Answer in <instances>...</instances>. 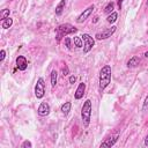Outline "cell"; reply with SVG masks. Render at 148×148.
Returning <instances> with one entry per match:
<instances>
[{"label":"cell","instance_id":"17","mask_svg":"<svg viewBox=\"0 0 148 148\" xmlns=\"http://www.w3.org/2000/svg\"><path fill=\"white\" fill-rule=\"evenodd\" d=\"M117 18H118V13H116V12H112L111 14H109V15H108V17H106V21H108L109 23H114V22L117 21Z\"/></svg>","mask_w":148,"mask_h":148},{"label":"cell","instance_id":"15","mask_svg":"<svg viewBox=\"0 0 148 148\" xmlns=\"http://www.w3.org/2000/svg\"><path fill=\"white\" fill-rule=\"evenodd\" d=\"M50 79H51V87L54 88L57 84V80H58V72L56 69H53L50 74Z\"/></svg>","mask_w":148,"mask_h":148},{"label":"cell","instance_id":"21","mask_svg":"<svg viewBox=\"0 0 148 148\" xmlns=\"http://www.w3.org/2000/svg\"><path fill=\"white\" fill-rule=\"evenodd\" d=\"M64 43H65V46H66L68 50H71V49H72V39H71L69 37H65Z\"/></svg>","mask_w":148,"mask_h":148},{"label":"cell","instance_id":"20","mask_svg":"<svg viewBox=\"0 0 148 148\" xmlns=\"http://www.w3.org/2000/svg\"><path fill=\"white\" fill-rule=\"evenodd\" d=\"M9 17V9L8 8H5L1 10V14H0V20L1 21H5L6 18Z\"/></svg>","mask_w":148,"mask_h":148},{"label":"cell","instance_id":"26","mask_svg":"<svg viewBox=\"0 0 148 148\" xmlns=\"http://www.w3.org/2000/svg\"><path fill=\"white\" fill-rule=\"evenodd\" d=\"M75 81H76V76L75 75H71L69 76V83H75Z\"/></svg>","mask_w":148,"mask_h":148},{"label":"cell","instance_id":"30","mask_svg":"<svg viewBox=\"0 0 148 148\" xmlns=\"http://www.w3.org/2000/svg\"><path fill=\"white\" fill-rule=\"evenodd\" d=\"M145 57H147V58H148V51H147V52H145Z\"/></svg>","mask_w":148,"mask_h":148},{"label":"cell","instance_id":"18","mask_svg":"<svg viewBox=\"0 0 148 148\" xmlns=\"http://www.w3.org/2000/svg\"><path fill=\"white\" fill-rule=\"evenodd\" d=\"M113 8H114V3L111 1V2H109V3L104 7V13H105V14H111V13L113 12Z\"/></svg>","mask_w":148,"mask_h":148},{"label":"cell","instance_id":"13","mask_svg":"<svg viewBox=\"0 0 148 148\" xmlns=\"http://www.w3.org/2000/svg\"><path fill=\"white\" fill-rule=\"evenodd\" d=\"M67 1L68 0H61L58 5H57V7H56V15H61V13L64 12V9H65V6H66V3H67Z\"/></svg>","mask_w":148,"mask_h":148},{"label":"cell","instance_id":"3","mask_svg":"<svg viewBox=\"0 0 148 148\" xmlns=\"http://www.w3.org/2000/svg\"><path fill=\"white\" fill-rule=\"evenodd\" d=\"M77 31V29L75 27H73L72 24L65 23V24H60L58 28H56V34H57V42H60L61 37H66L67 35L71 34H75Z\"/></svg>","mask_w":148,"mask_h":148},{"label":"cell","instance_id":"14","mask_svg":"<svg viewBox=\"0 0 148 148\" xmlns=\"http://www.w3.org/2000/svg\"><path fill=\"white\" fill-rule=\"evenodd\" d=\"M71 108H72V103H71V102H65V103L61 105L60 111H61L65 116H67V114L69 113V111H71Z\"/></svg>","mask_w":148,"mask_h":148},{"label":"cell","instance_id":"25","mask_svg":"<svg viewBox=\"0 0 148 148\" xmlns=\"http://www.w3.org/2000/svg\"><path fill=\"white\" fill-rule=\"evenodd\" d=\"M67 74H69V69H68V67L65 65V67H62V75L65 76V75H67Z\"/></svg>","mask_w":148,"mask_h":148},{"label":"cell","instance_id":"1","mask_svg":"<svg viewBox=\"0 0 148 148\" xmlns=\"http://www.w3.org/2000/svg\"><path fill=\"white\" fill-rule=\"evenodd\" d=\"M111 83V66L104 65L99 71V77H98V89L102 94L104 89Z\"/></svg>","mask_w":148,"mask_h":148},{"label":"cell","instance_id":"10","mask_svg":"<svg viewBox=\"0 0 148 148\" xmlns=\"http://www.w3.org/2000/svg\"><path fill=\"white\" fill-rule=\"evenodd\" d=\"M118 138H119L118 134H114V135H111V136L106 138V139L101 143V147H112V146H114L116 142H117V140H118Z\"/></svg>","mask_w":148,"mask_h":148},{"label":"cell","instance_id":"16","mask_svg":"<svg viewBox=\"0 0 148 148\" xmlns=\"http://www.w3.org/2000/svg\"><path fill=\"white\" fill-rule=\"evenodd\" d=\"M73 43H74V46L77 47V49L83 47V40H82V38L79 37V36H74V38H73Z\"/></svg>","mask_w":148,"mask_h":148},{"label":"cell","instance_id":"24","mask_svg":"<svg viewBox=\"0 0 148 148\" xmlns=\"http://www.w3.org/2000/svg\"><path fill=\"white\" fill-rule=\"evenodd\" d=\"M5 57H6V51H5V50H1V51H0V62L3 61Z\"/></svg>","mask_w":148,"mask_h":148},{"label":"cell","instance_id":"29","mask_svg":"<svg viewBox=\"0 0 148 148\" xmlns=\"http://www.w3.org/2000/svg\"><path fill=\"white\" fill-rule=\"evenodd\" d=\"M97 21H98V17H97V16H96V17H94V22H95V23H96V22H97Z\"/></svg>","mask_w":148,"mask_h":148},{"label":"cell","instance_id":"22","mask_svg":"<svg viewBox=\"0 0 148 148\" xmlns=\"http://www.w3.org/2000/svg\"><path fill=\"white\" fill-rule=\"evenodd\" d=\"M31 147H32V143H31L29 140L23 141L22 145H21V148H31Z\"/></svg>","mask_w":148,"mask_h":148},{"label":"cell","instance_id":"8","mask_svg":"<svg viewBox=\"0 0 148 148\" xmlns=\"http://www.w3.org/2000/svg\"><path fill=\"white\" fill-rule=\"evenodd\" d=\"M50 111H51V108H50V104H49L47 102H42V103L39 104L38 109H37V112H38V114H39L40 117L47 116V114L50 113Z\"/></svg>","mask_w":148,"mask_h":148},{"label":"cell","instance_id":"19","mask_svg":"<svg viewBox=\"0 0 148 148\" xmlns=\"http://www.w3.org/2000/svg\"><path fill=\"white\" fill-rule=\"evenodd\" d=\"M12 25H13V18L8 17V18H6L5 21H2V28H3V29H8V28H10Z\"/></svg>","mask_w":148,"mask_h":148},{"label":"cell","instance_id":"11","mask_svg":"<svg viewBox=\"0 0 148 148\" xmlns=\"http://www.w3.org/2000/svg\"><path fill=\"white\" fill-rule=\"evenodd\" d=\"M84 91H86V83L81 82V83L77 86V88H76V90H75V92H74L75 99H81V98L83 97V95H84Z\"/></svg>","mask_w":148,"mask_h":148},{"label":"cell","instance_id":"12","mask_svg":"<svg viewBox=\"0 0 148 148\" xmlns=\"http://www.w3.org/2000/svg\"><path fill=\"white\" fill-rule=\"evenodd\" d=\"M141 62L140 58L138 56H133L132 58H130V60L127 61V67L128 68H133V67H136L139 66V64Z\"/></svg>","mask_w":148,"mask_h":148},{"label":"cell","instance_id":"23","mask_svg":"<svg viewBox=\"0 0 148 148\" xmlns=\"http://www.w3.org/2000/svg\"><path fill=\"white\" fill-rule=\"evenodd\" d=\"M148 109V95L146 96V98H145V101H143V104H142V110L145 111V110H147Z\"/></svg>","mask_w":148,"mask_h":148},{"label":"cell","instance_id":"6","mask_svg":"<svg viewBox=\"0 0 148 148\" xmlns=\"http://www.w3.org/2000/svg\"><path fill=\"white\" fill-rule=\"evenodd\" d=\"M116 29H117V27L112 25L111 28H108V29H105V30H103V31H101V32H97V34L95 35V38H96L97 40L106 39V38L111 37V36L116 32Z\"/></svg>","mask_w":148,"mask_h":148},{"label":"cell","instance_id":"27","mask_svg":"<svg viewBox=\"0 0 148 148\" xmlns=\"http://www.w3.org/2000/svg\"><path fill=\"white\" fill-rule=\"evenodd\" d=\"M123 1L124 0H118V8L121 9V6H123Z\"/></svg>","mask_w":148,"mask_h":148},{"label":"cell","instance_id":"2","mask_svg":"<svg viewBox=\"0 0 148 148\" xmlns=\"http://www.w3.org/2000/svg\"><path fill=\"white\" fill-rule=\"evenodd\" d=\"M91 111H92V104L90 99H86L83 102V105L81 108V119L84 127H88L91 119Z\"/></svg>","mask_w":148,"mask_h":148},{"label":"cell","instance_id":"5","mask_svg":"<svg viewBox=\"0 0 148 148\" xmlns=\"http://www.w3.org/2000/svg\"><path fill=\"white\" fill-rule=\"evenodd\" d=\"M83 40V53H88L95 45V39L89 35V34H83L81 36Z\"/></svg>","mask_w":148,"mask_h":148},{"label":"cell","instance_id":"4","mask_svg":"<svg viewBox=\"0 0 148 148\" xmlns=\"http://www.w3.org/2000/svg\"><path fill=\"white\" fill-rule=\"evenodd\" d=\"M44 95H45V82L43 77H38L35 84V96L36 98L40 99L44 97Z\"/></svg>","mask_w":148,"mask_h":148},{"label":"cell","instance_id":"7","mask_svg":"<svg viewBox=\"0 0 148 148\" xmlns=\"http://www.w3.org/2000/svg\"><path fill=\"white\" fill-rule=\"evenodd\" d=\"M94 8H95V6L94 5H90L88 8H86L79 16H77V18H76V22L77 23H82L83 21H86L89 16H90V14L92 13V10H94Z\"/></svg>","mask_w":148,"mask_h":148},{"label":"cell","instance_id":"28","mask_svg":"<svg viewBox=\"0 0 148 148\" xmlns=\"http://www.w3.org/2000/svg\"><path fill=\"white\" fill-rule=\"evenodd\" d=\"M145 146H148V134H147L146 138H145Z\"/></svg>","mask_w":148,"mask_h":148},{"label":"cell","instance_id":"9","mask_svg":"<svg viewBox=\"0 0 148 148\" xmlns=\"http://www.w3.org/2000/svg\"><path fill=\"white\" fill-rule=\"evenodd\" d=\"M16 67L18 68V71H25L28 67V60L24 56H18L16 58Z\"/></svg>","mask_w":148,"mask_h":148},{"label":"cell","instance_id":"31","mask_svg":"<svg viewBox=\"0 0 148 148\" xmlns=\"http://www.w3.org/2000/svg\"><path fill=\"white\" fill-rule=\"evenodd\" d=\"M147 5H148V0H147Z\"/></svg>","mask_w":148,"mask_h":148}]
</instances>
